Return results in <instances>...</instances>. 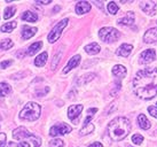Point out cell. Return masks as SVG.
<instances>
[{
    "label": "cell",
    "instance_id": "obj_1",
    "mask_svg": "<svg viewBox=\"0 0 157 147\" xmlns=\"http://www.w3.org/2000/svg\"><path fill=\"white\" fill-rule=\"evenodd\" d=\"M132 86L140 99L150 100L157 95V68L140 70L133 78Z\"/></svg>",
    "mask_w": 157,
    "mask_h": 147
},
{
    "label": "cell",
    "instance_id": "obj_2",
    "mask_svg": "<svg viewBox=\"0 0 157 147\" xmlns=\"http://www.w3.org/2000/svg\"><path fill=\"white\" fill-rule=\"evenodd\" d=\"M131 131V122L126 117H116L108 125V133L115 141H119L126 137Z\"/></svg>",
    "mask_w": 157,
    "mask_h": 147
},
{
    "label": "cell",
    "instance_id": "obj_3",
    "mask_svg": "<svg viewBox=\"0 0 157 147\" xmlns=\"http://www.w3.org/2000/svg\"><path fill=\"white\" fill-rule=\"evenodd\" d=\"M41 107L36 102H28L20 113V118L23 121H36L40 117Z\"/></svg>",
    "mask_w": 157,
    "mask_h": 147
},
{
    "label": "cell",
    "instance_id": "obj_4",
    "mask_svg": "<svg viewBox=\"0 0 157 147\" xmlns=\"http://www.w3.org/2000/svg\"><path fill=\"white\" fill-rule=\"evenodd\" d=\"M13 137L15 139H20L21 141H23L24 139H29V140H31V141L33 143L35 147H40V145H41V139H40L39 137L35 136V134L30 133L24 126H20V128L14 130Z\"/></svg>",
    "mask_w": 157,
    "mask_h": 147
},
{
    "label": "cell",
    "instance_id": "obj_5",
    "mask_svg": "<svg viewBox=\"0 0 157 147\" xmlns=\"http://www.w3.org/2000/svg\"><path fill=\"white\" fill-rule=\"evenodd\" d=\"M99 37L102 42L105 43H113L119 39L121 37V34L117 29L115 28H110V26H105V28H102L100 31H99Z\"/></svg>",
    "mask_w": 157,
    "mask_h": 147
},
{
    "label": "cell",
    "instance_id": "obj_6",
    "mask_svg": "<svg viewBox=\"0 0 157 147\" xmlns=\"http://www.w3.org/2000/svg\"><path fill=\"white\" fill-rule=\"evenodd\" d=\"M68 18H63L61 22H59L56 26H54L52 29V31L48 34V42L49 43H55L57 39L61 37V34H62V31L64 30V28L67 26V24H68Z\"/></svg>",
    "mask_w": 157,
    "mask_h": 147
},
{
    "label": "cell",
    "instance_id": "obj_7",
    "mask_svg": "<svg viewBox=\"0 0 157 147\" xmlns=\"http://www.w3.org/2000/svg\"><path fill=\"white\" fill-rule=\"evenodd\" d=\"M71 126L66 124V123H59L56 125H54L49 130V134L52 137H56V136H63L71 132Z\"/></svg>",
    "mask_w": 157,
    "mask_h": 147
},
{
    "label": "cell",
    "instance_id": "obj_8",
    "mask_svg": "<svg viewBox=\"0 0 157 147\" xmlns=\"http://www.w3.org/2000/svg\"><path fill=\"white\" fill-rule=\"evenodd\" d=\"M140 8L142 9L144 13L153 16L156 14V2L153 0H144L140 2Z\"/></svg>",
    "mask_w": 157,
    "mask_h": 147
},
{
    "label": "cell",
    "instance_id": "obj_9",
    "mask_svg": "<svg viewBox=\"0 0 157 147\" xmlns=\"http://www.w3.org/2000/svg\"><path fill=\"white\" fill-rule=\"evenodd\" d=\"M156 58V53H155V50L150 48V50H147L144 52L141 53L139 59V63L140 65H146V63H150L153 62Z\"/></svg>",
    "mask_w": 157,
    "mask_h": 147
},
{
    "label": "cell",
    "instance_id": "obj_10",
    "mask_svg": "<svg viewBox=\"0 0 157 147\" xmlns=\"http://www.w3.org/2000/svg\"><path fill=\"white\" fill-rule=\"evenodd\" d=\"M83 112V105H72L70 106L69 109H68V117H69L71 121H74L76 124L78 123V121L76 120L77 117L82 114Z\"/></svg>",
    "mask_w": 157,
    "mask_h": 147
},
{
    "label": "cell",
    "instance_id": "obj_11",
    "mask_svg": "<svg viewBox=\"0 0 157 147\" xmlns=\"http://www.w3.org/2000/svg\"><path fill=\"white\" fill-rule=\"evenodd\" d=\"M144 43L147 44H151L157 42V28H151L149 29L148 31H146L144 37Z\"/></svg>",
    "mask_w": 157,
    "mask_h": 147
},
{
    "label": "cell",
    "instance_id": "obj_12",
    "mask_svg": "<svg viewBox=\"0 0 157 147\" xmlns=\"http://www.w3.org/2000/svg\"><path fill=\"white\" fill-rule=\"evenodd\" d=\"M90 10H91V4L87 1H79L76 5V13L79 14V15L88 13Z\"/></svg>",
    "mask_w": 157,
    "mask_h": 147
},
{
    "label": "cell",
    "instance_id": "obj_13",
    "mask_svg": "<svg viewBox=\"0 0 157 147\" xmlns=\"http://www.w3.org/2000/svg\"><path fill=\"white\" fill-rule=\"evenodd\" d=\"M80 55H75L72 56L71 59H70V61L68 62V65L64 67V69H63V74H68L71 69H74V68H76L77 66L79 65V62H80Z\"/></svg>",
    "mask_w": 157,
    "mask_h": 147
},
{
    "label": "cell",
    "instance_id": "obj_14",
    "mask_svg": "<svg viewBox=\"0 0 157 147\" xmlns=\"http://www.w3.org/2000/svg\"><path fill=\"white\" fill-rule=\"evenodd\" d=\"M132 50H133V46L130 45V44H123L119 46L117 51H116V54L119 56H128L130 55V53L132 52Z\"/></svg>",
    "mask_w": 157,
    "mask_h": 147
},
{
    "label": "cell",
    "instance_id": "obj_15",
    "mask_svg": "<svg viewBox=\"0 0 157 147\" xmlns=\"http://www.w3.org/2000/svg\"><path fill=\"white\" fill-rule=\"evenodd\" d=\"M133 23H134V13L133 12H128L126 16H124L118 21V24H121V26H132Z\"/></svg>",
    "mask_w": 157,
    "mask_h": 147
},
{
    "label": "cell",
    "instance_id": "obj_16",
    "mask_svg": "<svg viewBox=\"0 0 157 147\" xmlns=\"http://www.w3.org/2000/svg\"><path fill=\"white\" fill-rule=\"evenodd\" d=\"M113 74L115 77L121 79V78L125 77V75H126V68L122 65H116L113 68Z\"/></svg>",
    "mask_w": 157,
    "mask_h": 147
},
{
    "label": "cell",
    "instance_id": "obj_17",
    "mask_svg": "<svg viewBox=\"0 0 157 147\" xmlns=\"http://www.w3.org/2000/svg\"><path fill=\"white\" fill-rule=\"evenodd\" d=\"M37 28H32V26H24L22 29V37L23 39H30L32 38L35 34L37 32Z\"/></svg>",
    "mask_w": 157,
    "mask_h": 147
},
{
    "label": "cell",
    "instance_id": "obj_18",
    "mask_svg": "<svg viewBox=\"0 0 157 147\" xmlns=\"http://www.w3.org/2000/svg\"><path fill=\"white\" fill-rule=\"evenodd\" d=\"M138 123H139L140 128L142 130H148L150 129V122H149V120L146 117V115H144V114H140L139 116H138Z\"/></svg>",
    "mask_w": 157,
    "mask_h": 147
},
{
    "label": "cell",
    "instance_id": "obj_19",
    "mask_svg": "<svg viewBox=\"0 0 157 147\" xmlns=\"http://www.w3.org/2000/svg\"><path fill=\"white\" fill-rule=\"evenodd\" d=\"M43 47V43L41 42H37V43H33L31 46H29V48H28V51H26V54L28 55H35L36 53L39 51L40 48Z\"/></svg>",
    "mask_w": 157,
    "mask_h": 147
},
{
    "label": "cell",
    "instance_id": "obj_20",
    "mask_svg": "<svg viewBox=\"0 0 157 147\" xmlns=\"http://www.w3.org/2000/svg\"><path fill=\"white\" fill-rule=\"evenodd\" d=\"M22 20L26 22H36L38 20V16L37 14L33 13V12H30V10H26L22 14Z\"/></svg>",
    "mask_w": 157,
    "mask_h": 147
},
{
    "label": "cell",
    "instance_id": "obj_21",
    "mask_svg": "<svg viewBox=\"0 0 157 147\" xmlns=\"http://www.w3.org/2000/svg\"><path fill=\"white\" fill-rule=\"evenodd\" d=\"M85 51H86L88 54L94 55V54H98V53L100 52V46L96 43H92V44H90V45H87V46H85Z\"/></svg>",
    "mask_w": 157,
    "mask_h": 147
},
{
    "label": "cell",
    "instance_id": "obj_22",
    "mask_svg": "<svg viewBox=\"0 0 157 147\" xmlns=\"http://www.w3.org/2000/svg\"><path fill=\"white\" fill-rule=\"evenodd\" d=\"M12 92V86L8 83H0V97H6Z\"/></svg>",
    "mask_w": 157,
    "mask_h": 147
},
{
    "label": "cell",
    "instance_id": "obj_23",
    "mask_svg": "<svg viewBox=\"0 0 157 147\" xmlns=\"http://www.w3.org/2000/svg\"><path fill=\"white\" fill-rule=\"evenodd\" d=\"M47 53L44 52V53H41V54H39V55L36 58V60H35V65L37 66V67H43V66L46 63V61H47Z\"/></svg>",
    "mask_w": 157,
    "mask_h": 147
},
{
    "label": "cell",
    "instance_id": "obj_24",
    "mask_svg": "<svg viewBox=\"0 0 157 147\" xmlns=\"http://www.w3.org/2000/svg\"><path fill=\"white\" fill-rule=\"evenodd\" d=\"M16 26H17V23L15 21L6 23V24H4V26H1V31H2V32H12V31L16 28Z\"/></svg>",
    "mask_w": 157,
    "mask_h": 147
},
{
    "label": "cell",
    "instance_id": "obj_25",
    "mask_svg": "<svg viewBox=\"0 0 157 147\" xmlns=\"http://www.w3.org/2000/svg\"><path fill=\"white\" fill-rule=\"evenodd\" d=\"M93 131H94V125H93L92 123H90V124H86V125H84L83 129L80 130V132H79V133L82 134V136H86V134L92 133Z\"/></svg>",
    "mask_w": 157,
    "mask_h": 147
},
{
    "label": "cell",
    "instance_id": "obj_26",
    "mask_svg": "<svg viewBox=\"0 0 157 147\" xmlns=\"http://www.w3.org/2000/svg\"><path fill=\"white\" fill-rule=\"evenodd\" d=\"M13 46V42H12V39H4L1 43H0V50H2V51H7L9 48Z\"/></svg>",
    "mask_w": 157,
    "mask_h": 147
},
{
    "label": "cell",
    "instance_id": "obj_27",
    "mask_svg": "<svg viewBox=\"0 0 157 147\" xmlns=\"http://www.w3.org/2000/svg\"><path fill=\"white\" fill-rule=\"evenodd\" d=\"M16 12V8L15 7H7V8L5 9V14H4V18L5 20H8L13 16L14 14Z\"/></svg>",
    "mask_w": 157,
    "mask_h": 147
},
{
    "label": "cell",
    "instance_id": "obj_28",
    "mask_svg": "<svg viewBox=\"0 0 157 147\" xmlns=\"http://www.w3.org/2000/svg\"><path fill=\"white\" fill-rule=\"evenodd\" d=\"M108 12H109L110 14H113V15H115V14L118 12V6L116 2H113V1H111V2H109L108 4Z\"/></svg>",
    "mask_w": 157,
    "mask_h": 147
},
{
    "label": "cell",
    "instance_id": "obj_29",
    "mask_svg": "<svg viewBox=\"0 0 157 147\" xmlns=\"http://www.w3.org/2000/svg\"><path fill=\"white\" fill-rule=\"evenodd\" d=\"M63 145H64L63 140L59 138L53 139V140H51V143H49V146L51 147H63Z\"/></svg>",
    "mask_w": 157,
    "mask_h": 147
},
{
    "label": "cell",
    "instance_id": "obj_30",
    "mask_svg": "<svg viewBox=\"0 0 157 147\" xmlns=\"http://www.w3.org/2000/svg\"><path fill=\"white\" fill-rule=\"evenodd\" d=\"M132 141H133L135 145H141V144L144 143V137L139 133H135V134H133V137H132Z\"/></svg>",
    "mask_w": 157,
    "mask_h": 147
},
{
    "label": "cell",
    "instance_id": "obj_31",
    "mask_svg": "<svg viewBox=\"0 0 157 147\" xmlns=\"http://www.w3.org/2000/svg\"><path fill=\"white\" fill-rule=\"evenodd\" d=\"M10 65H13V60H6V61H2L1 63H0V68L1 69H6V68H8Z\"/></svg>",
    "mask_w": 157,
    "mask_h": 147
},
{
    "label": "cell",
    "instance_id": "obj_32",
    "mask_svg": "<svg viewBox=\"0 0 157 147\" xmlns=\"http://www.w3.org/2000/svg\"><path fill=\"white\" fill-rule=\"evenodd\" d=\"M60 59H61V52L55 55V59H54L52 62V69H55V68H56V66H57V63H59Z\"/></svg>",
    "mask_w": 157,
    "mask_h": 147
},
{
    "label": "cell",
    "instance_id": "obj_33",
    "mask_svg": "<svg viewBox=\"0 0 157 147\" xmlns=\"http://www.w3.org/2000/svg\"><path fill=\"white\" fill-rule=\"evenodd\" d=\"M148 112L151 116L157 118V107H155V106H150V107L148 108Z\"/></svg>",
    "mask_w": 157,
    "mask_h": 147
},
{
    "label": "cell",
    "instance_id": "obj_34",
    "mask_svg": "<svg viewBox=\"0 0 157 147\" xmlns=\"http://www.w3.org/2000/svg\"><path fill=\"white\" fill-rule=\"evenodd\" d=\"M94 77H95L94 75H87V77H85V76H84V77H82L80 79H79L78 82H79V84H80V82H82V83H87V82H90V81H91L92 78H94Z\"/></svg>",
    "mask_w": 157,
    "mask_h": 147
},
{
    "label": "cell",
    "instance_id": "obj_35",
    "mask_svg": "<svg viewBox=\"0 0 157 147\" xmlns=\"http://www.w3.org/2000/svg\"><path fill=\"white\" fill-rule=\"evenodd\" d=\"M6 144V134L0 133V147H4Z\"/></svg>",
    "mask_w": 157,
    "mask_h": 147
},
{
    "label": "cell",
    "instance_id": "obj_36",
    "mask_svg": "<svg viewBox=\"0 0 157 147\" xmlns=\"http://www.w3.org/2000/svg\"><path fill=\"white\" fill-rule=\"evenodd\" d=\"M88 147H103V146H102V144H100V143H93Z\"/></svg>",
    "mask_w": 157,
    "mask_h": 147
},
{
    "label": "cell",
    "instance_id": "obj_37",
    "mask_svg": "<svg viewBox=\"0 0 157 147\" xmlns=\"http://www.w3.org/2000/svg\"><path fill=\"white\" fill-rule=\"evenodd\" d=\"M6 147H20V146H18L16 143H12V141H10V143L7 144V146H6Z\"/></svg>",
    "mask_w": 157,
    "mask_h": 147
},
{
    "label": "cell",
    "instance_id": "obj_38",
    "mask_svg": "<svg viewBox=\"0 0 157 147\" xmlns=\"http://www.w3.org/2000/svg\"><path fill=\"white\" fill-rule=\"evenodd\" d=\"M21 147H30V144L28 141H21Z\"/></svg>",
    "mask_w": 157,
    "mask_h": 147
},
{
    "label": "cell",
    "instance_id": "obj_39",
    "mask_svg": "<svg viewBox=\"0 0 157 147\" xmlns=\"http://www.w3.org/2000/svg\"><path fill=\"white\" fill-rule=\"evenodd\" d=\"M38 4L48 5V4H51V0H46V1H39V0H38Z\"/></svg>",
    "mask_w": 157,
    "mask_h": 147
},
{
    "label": "cell",
    "instance_id": "obj_40",
    "mask_svg": "<svg viewBox=\"0 0 157 147\" xmlns=\"http://www.w3.org/2000/svg\"><path fill=\"white\" fill-rule=\"evenodd\" d=\"M59 10H60V6H56V7H54V10H53V12L56 13V12H59Z\"/></svg>",
    "mask_w": 157,
    "mask_h": 147
}]
</instances>
